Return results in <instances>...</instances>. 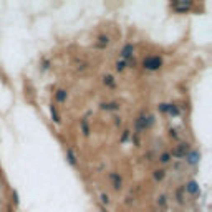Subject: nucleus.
<instances>
[{"label":"nucleus","mask_w":212,"mask_h":212,"mask_svg":"<svg viewBox=\"0 0 212 212\" xmlns=\"http://www.w3.org/2000/svg\"><path fill=\"white\" fill-rule=\"evenodd\" d=\"M65 98H67V93L63 91V90H60V91L56 93V100L58 101H65Z\"/></svg>","instance_id":"nucleus-12"},{"label":"nucleus","mask_w":212,"mask_h":212,"mask_svg":"<svg viewBox=\"0 0 212 212\" xmlns=\"http://www.w3.org/2000/svg\"><path fill=\"white\" fill-rule=\"evenodd\" d=\"M108 43H109V38L108 37H100V42L96 43V46H98V48H104Z\"/></svg>","instance_id":"nucleus-7"},{"label":"nucleus","mask_w":212,"mask_h":212,"mask_svg":"<svg viewBox=\"0 0 212 212\" xmlns=\"http://www.w3.org/2000/svg\"><path fill=\"white\" fill-rule=\"evenodd\" d=\"M76 65H78V67H76L78 70H85V68H86V63H83V62H78Z\"/></svg>","instance_id":"nucleus-18"},{"label":"nucleus","mask_w":212,"mask_h":212,"mask_svg":"<svg viewBox=\"0 0 212 212\" xmlns=\"http://www.w3.org/2000/svg\"><path fill=\"white\" fill-rule=\"evenodd\" d=\"M159 67H161L159 56H149V58L144 60V68H148V70H158Z\"/></svg>","instance_id":"nucleus-2"},{"label":"nucleus","mask_w":212,"mask_h":212,"mask_svg":"<svg viewBox=\"0 0 212 212\" xmlns=\"http://www.w3.org/2000/svg\"><path fill=\"white\" fill-rule=\"evenodd\" d=\"M103 81H104V85H108V86H114V78H113L111 75H106L103 78Z\"/></svg>","instance_id":"nucleus-9"},{"label":"nucleus","mask_w":212,"mask_h":212,"mask_svg":"<svg viewBox=\"0 0 212 212\" xmlns=\"http://www.w3.org/2000/svg\"><path fill=\"white\" fill-rule=\"evenodd\" d=\"M189 158H191V159H189V162H195V161H197V154H195V153H191V156H189Z\"/></svg>","instance_id":"nucleus-17"},{"label":"nucleus","mask_w":212,"mask_h":212,"mask_svg":"<svg viewBox=\"0 0 212 212\" xmlns=\"http://www.w3.org/2000/svg\"><path fill=\"white\" fill-rule=\"evenodd\" d=\"M80 124H81V129H83V134H85V136H88V134H90V128H88L86 119H81V123H80Z\"/></svg>","instance_id":"nucleus-10"},{"label":"nucleus","mask_w":212,"mask_h":212,"mask_svg":"<svg viewBox=\"0 0 212 212\" xmlns=\"http://www.w3.org/2000/svg\"><path fill=\"white\" fill-rule=\"evenodd\" d=\"M124 67H126V65H124V62H118V63H116V70H118V71L124 70Z\"/></svg>","instance_id":"nucleus-15"},{"label":"nucleus","mask_w":212,"mask_h":212,"mask_svg":"<svg viewBox=\"0 0 212 212\" xmlns=\"http://www.w3.org/2000/svg\"><path fill=\"white\" fill-rule=\"evenodd\" d=\"M128 136H129V133H128V131H126V133H124V134H123V137H121V141L124 143V141H126V139H128Z\"/></svg>","instance_id":"nucleus-21"},{"label":"nucleus","mask_w":212,"mask_h":212,"mask_svg":"<svg viewBox=\"0 0 212 212\" xmlns=\"http://www.w3.org/2000/svg\"><path fill=\"white\" fill-rule=\"evenodd\" d=\"M103 108L106 109V111H114V109H118V104L116 103H104Z\"/></svg>","instance_id":"nucleus-8"},{"label":"nucleus","mask_w":212,"mask_h":212,"mask_svg":"<svg viewBox=\"0 0 212 212\" xmlns=\"http://www.w3.org/2000/svg\"><path fill=\"white\" fill-rule=\"evenodd\" d=\"M101 200H103V204H108V202H109L108 195H104V194H101Z\"/></svg>","instance_id":"nucleus-20"},{"label":"nucleus","mask_w":212,"mask_h":212,"mask_svg":"<svg viewBox=\"0 0 212 212\" xmlns=\"http://www.w3.org/2000/svg\"><path fill=\"white\" fill-rule=\"evenodd\" d=\"M187 153H189V148H187V144H181V146H177V148L172 151V156H174V158H184Z\"/></svg>","instance_id":"nucleus-3"},{"label":"nucleus","mask_w":212,"mask_h":212,"mask_svg":"<svg viewBox=\"0 0 212 212\" xmlns=\"http://www.w3.org/2000/svg\"><path fill=\"white\" fill-rule=\"evenodd\" d=\"M171 7H172V9H176L177 12H186V10L191 9V4H186V2H181V4H179V2H172V4H171Z\"/></svg>","instance_id":"nucleus-4"},{"label":"nucleus","mask_w":212,"mask_h":212,"mask_svg":"<svg viewBox=\"0 0 212 212\" xmlns=\"http://www.w3.org/2000/svg\"><path fill=\"white\" fill-rule=\"evenodd\" d=\"M158 204H159V205H166V197H164V195H161V197L158 199Z\"/></svg>","instance_id":"nucleus-16"},{"label":"nucleus","mask_w":212,"mask_h":212,"mask_svg":"<svg viewBox=\"0 0 212 212\" xmlns=\"http://www.w3.org/2000/svg\"><path fill=\"white\" fill-rule=\"evenodd\" d=\"M68 158H70V162H71V164H75V156H73V153H71V151H68Z\"/></svg>","instance_id":"nucleus-19"},{"label":"nucleus","mask_w":212,"mask_h":212,"mask_svg":"<svg viewBox=\"0 0 212 212\" xmlns=\"http://www.w3.org/2000/svg\"><path fill=\"white\" fill-rule=\"evenodd\" d=\"M154 179H156V181H162V179H164V171L162 169L156 171V172H154Z\"/></svg>","instance_id":"nucleus-11"},{"label":"nucleus","mask_w":212,"mask_h":212,"mask_svg":"<svg viewBox=\"0 0 212 212\" xmlns=\"http://www.w3.org/2000/svg\"><path fill=\"white\" fill-rule=\"evenodd\" d=\"M109 179H111V182H113V187H114V189H119L121 187V177L119 176H118L116 172H111V174H109Z\"/></svg>","instance_id":"nucleus-5"},{"label":"nucleus","mask_w":212,"mask_h":212,"mask_svg":"<svg viewBox=\"0 0 212 212\" xmlns=\"http://www.w3.org/2000/svg\"><path fill=\"white\" fill-rule=\"evenodd\" d=\"M187 189H189L191 192H195V191H197V187H195V182H189V184H187Z\"/></svg>","instance_id":"nucleus-14"},{"label":"nucleus","mask_w":212,"mask_h":212,"mask_svg":"<svg viewBox=\"0 0 212 212\" xmlns=\"http://www.w3.org/2000/svg\"><path fill=\"white\" fill-rule=\"evenodd\" d=\"M169 159H171V156H169L167 153H164V154L161 156V162H162V164H167V162H169Z\"/></svg>","instance_id":"nucleus-13"},{"label":"nucleus","mask_w":212,"mask_h":212,"mask_svg":"<svg viewBox=\"0 0 212 212\" xmlns=\"http://www.w3.org/2000/svg\"><path fill=\"white\" fill-rule=\"evenodd\" d=\"M133 45H126L124 48H123V51H121V55H123V58H129L131 55H133Z\"/></svg>","instance_id":"nucleus-6"},{"label":"nucleus","mask_w":212,"mask_h":212,"mask_svg":"<svg viewBox=\"0 0 212 212\" xmlns=\"http://www.w3.org/2000/svg\"><path fill=\"white\" fill-rule=\"evenodd\" d=\"M151 124H153V116H149V114H141V116L137 118V121H136V128L139 129V131L149 128Z\"/></svg>","instance_id":"nucleus-1"}]
</instances>
